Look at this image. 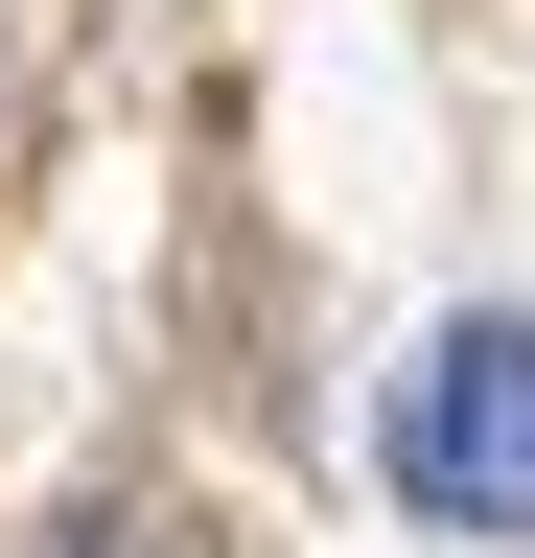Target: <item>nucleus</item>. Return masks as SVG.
<instances>
[{
	"mask_svg": "<svg viewBox=\"0 0 535 558\" xmlns=\"http://www.w3.org/2000/svg\"><path fill=\"white\" fill-rule=\"evenodd\" d=\"M396 488H420L442 535H535V303H465L420 326V373H396Z\"/></svg>",
	"mask_w": 535,
	"mask_h": 558,
	"instance_id": "nucleus-1",
	"label": "nucleus"
}]
</instances>
